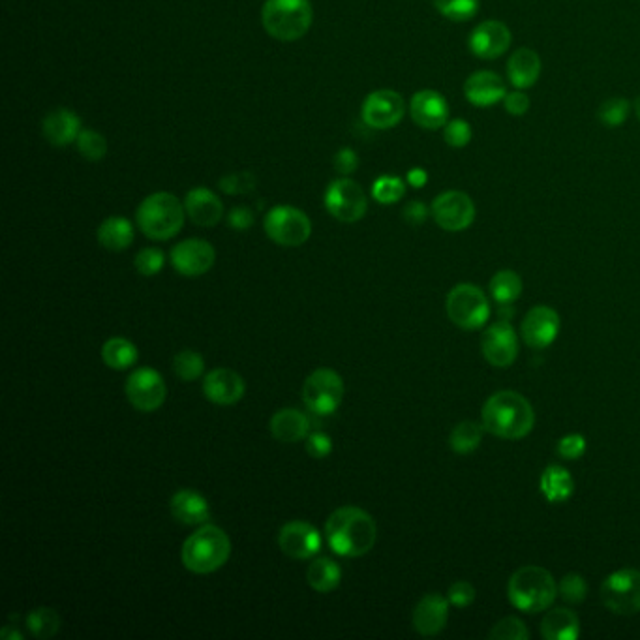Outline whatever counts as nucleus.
<instances>
[{"label": "nucleus", "mask_w": 640, "mask_h": 640, "mask_svg": "<svg viewBox=\"0 0 640 640\" xmlns=\"http://www.w3.org/2000/svg\"><path fill=\"white\" fill-rule=\"evenodd\" d=\"M310 428L308 415L295 408L278 410L269 421L271 436L280 443L303 442L310 436Z\"/></svg>", "instance_id": "obj_28"}, {"label": "nucleus", "mask_w": 640, "mask_h": 640, "mask_svg": "<svg viewBox=\"0 0 640 640\" xmlns=\"http://www.w3.org/2000/svg\"><path fill=\"white\" fill-rule=\"evenodd\" d=\"M466 100L475 107L496 106L503 102L507 89L502 77L490 70L473 72L464 83Z\"/></svg>", "instance_id": "obj_24"}, {"label": "nucleus", "mask_w": 640, "mask_h": 640, "mask_svg": "<svg viewBox=\"0 0 640 640\" xmlns=\"http://www.w3.org/2000/svg\"><path fill=\"white\" fill-rule=\"evenodd\" d=\"M169 260L179 275L201 276L213 269L216 252L213 244L203 239H186L173 246Z\"/></svg>", "instance_id": "obj_16"}, {"label": "nucleus", "mask_w": 640, "mask_h": 640, "mask_svg": "<svg viewBox=\"0 0 640 640\" xmlns=\"http://www.w3.org/2000/svg\"><path fill=\"white\" fill-rule=\"evenodd\" d=\"M333 451V440L323 432H310L306 438V453L316 460L329 457Z\"/></svg>", "instance_id": "obj_49"}, {"label": "nucleus", "mask_w": 640, "mask_h": 640, "mask_svg": "<svg viewBox=\"0 0 640 640\" xmlns=\"http://www.w3.org/2000/svg\"><path fill=\"white\" fill-rule=\"evenodd\" d=\"M481 351L490 365L498 368L511 366L519 355V336L509 323H494L483 335Z\"/></svg>", "instance_id": "obj_18"}, {"label": "nucleus", "mask_w": 640, "mask_h": 640, "mask_svg": "<svg viewBox=\"0 0 640 640\" xmlns=\"http://www.w3.org/2000/svg\"><path fill=\"white\" fill-rule=\"evenodd\" d=\"M169 511L173 519L186 526H203L211 519L209 502L192 488H181L171 496Z\"/></svg>", "instance_id": "obj_25"}, {"label": "nucleus", "mask_w": 640, "mask_h": 640, "mask_svg": "<svg viewBox=\"0 0 640 640\" xmlns=\"http://www.w3.org/2000/svg\"><path fill=\"white\" fill-rule=\"evenodd\" d=\"M522 340L535 350H545L560 335V316L550 306H535L522 320Z\"/></svg>", "instance_id": "obj_19"}, {"label": "nucleus", "mask_w": 640, "mask_h": 640, "mask_svg": "<svg viewBox=\"0 0 640 640\" xmlns=\"http://www.w3.org/2000/svg\"><path fill=\"white\" fill-rule=\"evenodd\" d=\"M507 594L515 609L535 614L549 609L554 603L558 595V584L545 567L524 565L509 579Z\"/></svg>", "instance_id": "obj_5"}, {"label": "nucleus", "mask_w": 640, "mask_h": 640, "mask_svg": "<svg viewBox=\"0 0 640 640\" xmlns=\"http://www.w3.org/2000/svg\"><path fill=\"white\" fill-rule=\"evenodd\" d=\"M263 228L267 237L280 246H301L312 235V222L301 209L291 205H276L265 214Z\"/></svg>", "instance_id": "obj_9"}, {"label": "nucleus", "mask_w": 640, "mask_h": 640, "mask_svg": "<svg viewBox=\"0 0 640 640\" xmlns=\"http://www.w3.org/2000/svg\"><path fill=\"white\" fill-rule=\"evenodd\" d=\"M175 376L183 381H196L205 372V359L194 350L179 351L173 359Z\"/></svg>", "instance_id": "obj_37"}, {"label": "nucleus", "mask_w": 640, "mask_h": 640, "mask_svg": "<svg viewBox=\"0 0 640 640\" xmlns=\"http://www.w3.org/2000/svg\"><path fill=\"white\" fill-rule=\"evenodd\" d=\"M333 164H335V169L340 175L348 177V175H351V173L357 169V166H359V156H357L355 151L350 149V147H344V149H340V151L335 154Z\"/></svg>", "instance_id": "obj_51"}, {"label": "nucleus", "mask_w": 640, "mask_h": 640, "mask_svg": "<svg viewBox=\"0 0 640 640\" xmlns=\"http://www.w3.org/2000/svg\"><path fill=\"white\" fill-rule=\"evenodd\" d=\"M635 113H637V119L640 122V96L637 98V102H635Z\"/></svg>", "instance_id": "obj_56"}, {"label": "nucleus", "mask_w": 640, "mask_h": 640, "mask_svg": "<svg viewBox=\"0 0 640 640\" xmlns=\"http://www.w3.org/2000/svg\"><path fill=\"white\" fill-rule=\"evenodd\" d=\"M503 107L509 115L513 117H522L524 113H528L530 109V96L526 92L517 91L507 92L505 98H503Z\"/></svg>", "instance_id": "obj_50"}, {"label": "nucleus", "mask_w": 640, "mask_h": 640, "mask_svg": "<svg viewBox=\"0 0 640 640\" xmlns=\"http://www.w3.org/2000/svg\"><path fill=\"white\" fill-rule=\"evenodd\" d=\"M601 599L614 614L631 616L640 612L639 569L625 567L614 571L601 586Z\"/></svg>", "instance_id": "obj_10"}, {"label": "nucleus", "mask_w": 640, "mask_h": 640, "mask_svg": "<svg viewBox=\"0 0 640 640\" xmlns=\"http://www.w3.org/2000/svg\"><path fill=\"white\" fill-rule=\"evenodd\" d=\"M473 138L472 126L464 119H453L443 126V139L453 149H464Z\"/></svg>", "instance_id": "obj_44"}, {"label": "nucleus", "mask_w": 640, "mask_h": 640, "mask_svg": "<svg viewBox=\"0 0 640 640\" xmlns=\"http://www.w3.org/2000/svg\"><path fill=\"white\" fill-rule=\"evenodd\" d=\"M406 181L412 184L413 188H423L428 181V173L425 169L413 168L408 171Z\"/></svg>", "instance_id": "obj_54"}, {"label": "nucleus", "mask_w": 640, "mask_h": 640, "mask_svg": "<svg viewBox=\"0 0 640 640\" xmlns=\"http://www.w3.org/2000/svg\"><path fill=\"white\" fill-rule=\"evenodd\" d=\"M0 639L2 640H23V635L14 629L12 625H4L0 631Z\"/></svg>", "instance_id": "obj_55"}, {"label": "nucleus", "mask_w": 640, "mask_h": 640, "mask_svg": "<svg viewBox=\"0 0 640 640\" xmlns=\"http://www.w3.org/2000/svg\"><path fill=\"white\" fill-rule=\"evenodd\" d=\"M485 430L487 428L483 423L462 421V423H458L457 427L453 428V432L449 436V445L458 455H470L483 442Z\"/></svg>", "instance_id": "obj_34"}, {"label": "nucleus", "mask_w": 640, "mask_h": 640, "mask_svg": "<svg viewBox=\"0 0 640 640\" xmlns=\"http://www.w3.org/2000/svg\"><path fill=\"white\" fill-rule=\"evenodd\" d=\"M126 398L138 412H156L164 406L168 397V387L162 374L154 368L143 366L134 370L126 380Z\"/></svg>", "instance_id": "obj_12"}, {"label": "nucleus", "mask_w": 640, "mask_h": 640, "mask_svg": "<svg viewBox=\"0 0 640 640\" xmlns=\"http://www.w3.org/2000/svg\"><path fill=\"white\" fill-rule=\"evenodd\" d=\"M558 595L569 605H579L588 595V584L584 577L577 573H569L558 584Z\"/></svg>", "instance_id": "obj_42"}, {"label": "nucleus", "mask_w": 640, "mask_h": 640, "mask_svg": "<svg viewBox=\"0 0 640 640\" xmlns=\"http://www.w3.org/2000/svg\"><path fill=\"white\" fill-rule=\"evenodd\" d=\"M76 145L79 154L89 162H98L107 154L106 138L96 130H81Z\"/></svg>", "instance_id": "obj_40"}, {"label": "nucleus", "mask_w": 640, "mask_h": 640, "mask_svg": "<svg viewBox=\"0 0 640 640\" xmlns=\"http://www.w3.org/2000/svg\"><path fill=\"white\" fill-rule=\"evenodd\" d=\"M556 451L565 460H579L586 453V440L580 434H569V436H565L558 442Z\"/></svg>", "instance_id": "obj_48"}, {"label": "nucleus", "mask_w": 640, "mask_h": 640, "mask_svg": "<svg viewBox=\"0 0 640 640\" xmlns=\"http://www.w3.org/2000/svg\"><path fill=\"white\" fill-rule=\"evenodd\" d=\"M138 357V346L124 336H111L102 346V361L111 370L132 368L138 363Z\"/></svg>", "instance_id": "obj_33"}, {"label": "nucleus", "mask_w": 640, "mask_h": 640, "mask_svg": "<svg viewBox=\"0 0 640 640\" xmlns=\"http://www.w3.org/2000/svg\"><path fill=\"white\" fill-rule=\"evenodd\" d=\"M447 599L453 607L457 609H466L470 607L473 601H475V588L473 584H470L468 580H458L451 588H449V594Z\"/></svg>", "instance_id": "obj_47"}, {"label": "nucleus", "mask_w": 640, "mask_h": 640, "mask_svg": "<svg viewBox=\"0 0 640 640\" xmlns=\"http://www.w3.org/2000/svg\"><path fill=\"white\" fill-rule=\"evenodd\" d=\"M511 42H513V34L509 31V27L502 21L488 19L473 29L468 38V47L477 59L494 61V59H500L511 47Z\"/></svg>", "instance_id": "obj_17"}, {"label": "nucleus", "mask_w": 640, "mask_h": 640, "mask_svg": "<svg viewBox=\"0 0 640 640\" xmlns=\"http://www.w3.org/2000/svg\"><path fill=\"white\" fill-rule=\"evenodd\" d=\"M488 290L498 305H511L522 293V280L515 271H500L492 276Z\"/></svg>", "instance_id": "obj_36"}, {"label": "nucleus", "mask_w": 640, "mask_h": 640, "mask_svg": "<svg viewBox=\"0 0 640 640\" xmlns=\"http://www.w3.org/2000/svg\"><path fill=\"white\" fill-rule=\"evenodd\" d=\"M278 547L293 560H310L321 549V534L305 520H291L278 532Z\"/></svg>", "instance_id": "obj_15"}, {"label": "nucleus", "mask_w": 640, "mask_h": 640, "mask_svg": "<svg viewBox=\"0 0 640 640\" xmlns=\"http://www.w3.org/2000/svg\"><path fill=\"white\" fill-rule=\"evenodd\" d=\"M42 130L47 141L55 147H66L70 143H76L81 134V119L74 111L59 107L46 115L42 122Z\"/></svg>", "instance_id": "obj_26"}, {"label": "nucleus", "mask_w": 640, "mask_h": 640, "mask_svg": "<svg viewBox=\"0 0 640 640\" xmlns=\"http://www.w3.org/2000/svg\"><path fill=\"white\" fill-rule=\"evenodd\" d=\"M445 310L449 320L466 331L481 329L490 318L487 295L473 284H458L449 291Z\"/></svg>", "instance_id": "obj_7"}, {"label": "nucleus", "mask_w": 640, "mask_h": 640, "mask_svg": "<svg viewBox=\"0 0 640 640\" xmlns=\"http://www.w3.org/2000/svg\"><path fill=\"white\" fill-rule=\"evenodd\" d=\"M306 582L318 594H331L342 582V569L331 558H316L306 569Z\"/></svg>", "instance_id": "obj_32"}, {"label": "nucleus", "mask_w": 640, "mask_h": 640, "mask_svg": "<svg viewBox=\"0 0 640 640\" xmlns=\"http://www.w3.org/2000/svg\"><path fill=\"white\" fill-rule=\"evenodd\" d=\"M96 237L109 252H122L134 243V226L124 216H109L100 224Z\"/></svg>", "instance_id": "obj_31"}, {"label": "nucleus", "mask_w": 640, "mask_h": 640, "mask_svg": "<svg viewBox=\"0 0 640 640\" xmlns=\"http://www.w3.org/2000/svg\"><path fill=\"white\" fill-rule=\"evenodd\" d=\"M481 423L487 432L503 440H520L535 425L532 404L515 391H500L488 398L481 412Z\"/></svg>", "instance_id": "obj_2"}, {"label": "nucleus", "mask_w": 640, "mask_h": 640, "mask_svg": "<svg viewBox=\"0 0 640 640\" xmlns=\"http://www.w3.org/2000/svg\"><path fill=\"white\" fill-rule=\"evenodd\" d=\"M246 393L244 378L231 368H214L203 380V395L216 406H233Z\"/></svg>", "instance_id": "obj_20"}, {"label": "nucleus", "mask_w": 640, "mask_h": 640, "mask_svg": "<svg viewBox=\"0 0 640 640\" xmlns=\"http://www.w3.org/2000/svg\"><path fill=\"white\" fill-rule=\"evenodd\" d=\"M186 209L177 196L156 192L139 203L136 222L145 237L153 241H169L184 226Z\"/></svg>", "instance_id": "obj_4"}, {"label": "nucleus", "mask_w": 640, "mask_h": 640, "mask_svg": "<svg viewBox=\"0 0 640 640\" xmlns=\"http://www.w3.org/2000/svg\"><path fill=\"white\" fill-rule=\"evenodd\" d=\"M325 537L331 550L344 558H361L378 541V524L365 509L346 505L331 513L325 522Z\"/></svg>", "instance_id": "obj_1"}, {"label": "nucleus", "mask_w": 640, "mask_h": 640, "mask_svg": "<svg viewBox=\"0 0 640 640\" xmlns=\"http://www.w3.org/2000/svg\"><path fill=\"white\" fill-rule=\"evenodd\" d=\"M229 556V535L214 524H203L184 541L181 550L184 567L196 575H211L214 571L222 569L228 564Z\"/></svg>", "instance_id": "obj_3"}, {"label": "nucleus", "mask_w": 640, "mask_h": 640, "mask_svg": "<svg viewBox=\"0 0 640 640\" xmlns=\"http://www.w3.org/2000/svg\"><path fill=\"white\" fill-rule=\"evenodd\" d=\"M310 0H267L261 10V21L269 36L280 42L303 38L312 25Z\"/></svg>", "instance_id": "obj_6"}, {"label": "nucleus", "mask_w": 640, "mask_h": 640, "mask_svg": "<svg viewBox=\"0 0 640 640\" xmlns=\"http://www.w3.org/2000/svg\"><path fill=\"white\" fill-rule=\"evenodd\" d=\"M406 194V183L397 175H381L372 184V198L381 205H393Z\"/></svg>", "instance_id": "obj_38"}, {"label": "nucleus", "mask_w": 640, "mask_h": 640, "mask_svg": "<svg viewBox=\"0 0 640 640\" xmlns=\"http://www.w3.org/2000/svg\"><path fill=\"white\" fill-rule=\"evenodd\" d=\"M436 10L449 21L464 23L479 12V0H432Z\"/></svg>", "instance_id": "obj_39"}, {"label": "nucleus", "mask_w": 640, "mask_h": 640, "mask_svg": "<svg viewBox=\"0 0 640 640\" xmlns=\"http://www.w3.org/2000/svg\"><path fill=\"white\" fill-rule=\"evenodd\" d=\"M228 224L237 231H246L254 224V213L248 207H235L229 211Z\"/></svg>", "instance_id": "obj_52"}, {"label": "nucleus", "mask_w": 640, "mask_h": 640, "mask_svg": "<svg viewBox=\"0 0 640 640\" xmlns=\"http://www.w3.org/2000/svg\"><path fill=\"white\" fill-rule=\"evenodd\" d=\"M404 113H406L404 98L391 89L370 92L361 109L363 121L374 130L395 128L404 119Z\"/></svg>", "instance_id": "obj_14"}, {"label": "nucleus", "mask_w": 640, "mask_h": 640, "mask_svg": "<svg viewBox=\"0 0 640 640\" xmlns=\"http://www.w3.org/2000/svg\"><path fill=\"white\" fill-rule=\"evenodd\" d=\"M325 209L331 216H335L338 222L355 224L361 218H365L368 211V199L365 190L351 181L348 177L336 179L325 190Z\"/></svg>", "instance_id": "obj_11"}, {"label": "nucleus", "mask_w": 640, "mask_h": 640, "mask_svg": "<svg viewBox=\"0 0 640 640\" xmlns=\"http://www.w3.org/2000/svg\"><path fill=\"white\" fill-rule=\"evenodd\" d=\"M404 220L410 224V226H421L425 224V220L428 218V209L425 203L421 201H410L404 211H402Z\"/></svg>", "instance_id": "obj_53"}, {"label": "nucleus", "mask_w": 640, "mask_h": 640, "mask_svg": "<svg viewBox=\"0 0 640 640\" xmlns=\"http://www.w3.org/2000/svg\"><path fill=\"white\" fill-rule=\"evenodd\" d=\"M346 395V385L333 368L314 370L303 385V402L314 415H333Z\"/></svg>", "instance_id": "obj_8"}, {"label": "nucleus", "mask_w": 640, "mask_h": 640, "mask_svg": "<svg viewBox=\"0 0 640 640\" xmlns=\"http://www.w3.org/2000/svg\"><path fill=\"white\" fill-rule=\"evenodd\" d=\"M629 109H631V104L624 98H609L599 106L597 117L605 126L618 128V126H622L627 121Z\"/></svg>", "instance_id": "obj_41"}, {"label": "nucleus", "mask_w": 640, "mask_h": 640, "mask_svg": "<svg viewBox=\"0 0 640 640\" xmlns=\"http://www.w3.org/2000/svg\"><path fill=\"white\" fill-rule=\"evenodd\" d=\"M541 70H543L541 57L530 47H519L507 61L509 83L520 91L534 87L541 76Z\"/></svg>", "instance_id": "obj_27"}, {"label": "nucleus", "mask_w": 640, "mask_h": 640, "mask_svg": "<svg viewBox=\"0 0 640 640\" xmlns=\"http://www.w3.org/2000/svg\"><path fill=\"white\" fill-rule=\"evenodd\" d=\"M220 190L226 192L229 196H241V194H250L256 188V177L248 171L241 173H231L220 179Z\"/></svg>", "instance_id": "obj_45"}, {"label": "nucleus", "mask_w": 640, "mask_h": 640, "mask_svg": "<svg viewBox=\"0 0 640 640\" xmlns=\"http://www.w3.org/2000/svg\"><path fill=\"white\" fill-rule=\"evenodd\" d=\"M184 209H186L188 218L199 228H214L224 216L222 201L205 186L192 188L186 194Z\"/></svg>", "instance_id": "obj_23"}, {"label": "nucleus", "mask_w": 640, "mask_h": 640, "mask_svg": "<svg viewBox=\"0 0 640 640\" xmlns=\"http://www.w3.org/2000/svg\"><path fill=\"white\" fill-rule=\"evenodd\" d=\"M410 115L417 126L425 130H440L449 122V104L440 92L423 89L413 94Z\"/></svg>", "instance_id": "obj_21"}, {"label": "nucleus", "mask_w": 640, "mask_h": 640, "mask_svg": "<svg viewBox=\"0 0 640 640\" xmlns=\"http://www.w3.org/2000/svg\"><path fill=\"white\" fill-rule=\"evenodd\" d=\"M164 261H166L164 252H162L160 248L151 246V248L139 250V254L136 256V260H134V265H136V269H138L141 275L154 276L162 271Z\"/></svg>", "instance_id": "obj_46"}, {"label": "nucleus", "mask_w": 640, "mask_h": 640, "mask_svg": "<svg viewBox=\"0 0 640 640\" xmlns=\"http://www.w3.org/2000/svg\"><path fill=\"white\" fill-rule=\"evenodd\" d=\"M449 599L440 594H427L413 609V629L423 637L442 633L449 620Z\"/></svg>", "instance_id": "obj_22"}, {"label": "nucleus", "mask_w": 640, "mask_h": 640, "mask_svg": "<svg viewBox=\"0 0 640 640\" xmlns=\"http://www.w3.org/2000/svg\"><path fill=\"white\" fill-rule=\"evenodd\" d=\"M541 635L547 640H575L580 637L579 616L573 610L552 609L541 622Z\"/></svg>", "instance_id": "obj_29"}, {"label": "nucleus", "mask_w": 640, "mask_h": 640, "mask_svg": "<svg viewBox=\"0 0 640 640\" xmlns=\"http://www.w3.org/2000/svg\"><path fill=\"white\" fill-rule=\"evenodd\" d=\"M539 488H541L547 502L564 503L573 496L575 481L564 466L550 464L549 468H545V472L541 473Z\"/></svg>", "instance_id": "obj_30"}, {"label": "nucleus", "mask_w": 640, "mask_h": 640, "mask_svg": "<svg viewBox=\"0 0 640 640\" xmlns=\"http://www.w3.org/2000/svg\"><path fill=\"white\" fill-rule=\"evenodd\" d=\"M488 637L492 640H528L530 633L522 620L515 618V616H509L494 625L490 629Z\"/></svg>", "instance_id": "obj_43"}, {"label": "nucleus", "mask_w": 640, "mask_h": 640, "mask_svg": "<svg viewBox=\"0 0 640 640\" xmlns=\"http://www.w3.org/2000/svg\"><path fill=\"white\" fill-rule=\"evenodd\" d=\"M27 629L32 637L40 640L53 639L61 631V616L51 607H36L27 614Z\"/></svg>", "instance_id": "obj_35"}, {"label": "nucleus", "mask_w": 640, "mask_h": 640, "mask_svg": "<svg viewBox=\"0 0 640 640\" xmlns=\"http://www.w3.org/2000/svg\"><path fill=\"white\" fill-rule=\"evenodd\" d=\"M430 213L445 231H464L475 220V203L462 190H447L432 201Z\"/></svg>", "instance_id": "obj_13"}]
</instances>
